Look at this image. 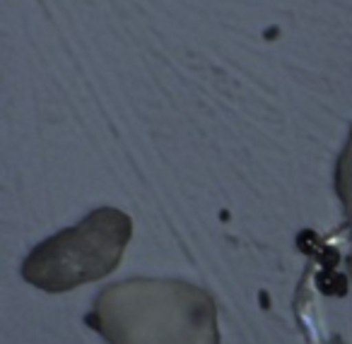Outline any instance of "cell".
Instances as JSON below:
<instances>
[{"label": "cell", "instance_id": "6da1fadb", "mask_svg": "<svg viewBox=\"0 0 352 344\" xmlns=\"http://www.w3.org/2000/svg\"><path fill=\"white\" fill-rule=\"evenodd\" d=\"M87 323L111 344H220L215 301L179 279H128L97 296Z\"/></svg>", "mask_w": 352, "mask_h": 344}, {"label": "cell", "instance_id": "7a4b0ae2", "mask_svg": "<svg viewBox=\"0 0 352 344\" xmlns=\"http://www.w3.org/2000/svg\"><path fill=\"white\" fill-rule=\"evenodd\" d=\"M131 233L133 222L128 214L99 207L80 224L39 243L27 255L22 277L44 291H68L102 279L121 262Z\"/></svg>", "mask_w": 352, "mask_h": 344}, {"label": "cell", "instance_id": "3957f363", "mask_svg": "<svg viewBox=\"0 0 352 344\" xmlns=\"http://www.w3.org/2000/svg\"><path fill=\"white\" fill-rule=\"evenodd\" d=\"M336 190L342 203V209H345L347 222H350V227H352V130H350V137H347L345 150H342L340 159H338Z\"/></svg>", "mask_w": 352, "mask_h": 344}, {"label": "cell", "instance_id": "277c9868", "mask_svg": "<svg viewBox=\"0 0 352 344\" xmlns=\"http://www.w3.org/2000/svg\"><path fill=\"white\" fill-rule=\"evenodd\" d=\"M350 277H352V255H350Z\"/></svg>", "mask_w": 352, "mask_h": 344}]
</instances>
